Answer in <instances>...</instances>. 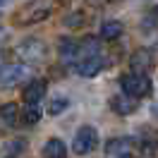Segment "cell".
Listing matches in <instances>:
<instances>
[{
  "mask_svg": "<svg viewBox=\"0 0 158 158\" xmlns=\"http://www.w3.org/2000/svg\"><path fill=\"white\" fill-rule=\"evenodd\" d=\"M120 89L129 98H144L153 91V81L148 74H139V72H129L120 77Z\"/></svg>",
  "mask_w": 158,
  "mask_h": 158,
  "instance_id": "cell-2",
  "label": "cell"
},
{
  "mask_svg": "<svg viewBox=\"0 0 158 158\" xmlns=\"http://www.w3.org/2000/svg\"><path fill=\"white\" fill-rule=\"evenodd\" d=\"M139 146L129 137H115L106 141V156L108 158H134Z\"/></svg>",
  "mask_w": 158,
  "mask_h": 158,
  "instance_id": "cell-6",
  "label": "cell"
},
{
  "mask_svg": "<svg viewBox=\"0 0 158 158\" xmlns=\"http://www.w3.org/2000/svg\"><path fill=\"white\" fill-rule=\"evenodd\" d=\"M103 67H106V60H103V55H94V58H86V60H81L79 65H74L77 74H79V77H84V79L96 77V74H98Z\"/></svg>",
  "mask_w": 158,
  "mask_h": 158,
  "instance_id": "cell-8",
  "label": "cell"
},
{
  "mask_svg": "<svg viewBox=\"0 0 158 158\" xmlns=\"http://www.w3.org/2000/svg\"><path fill=\"white\" fill-rule=\"evenodd\" d=\"M60 58L67 65H77L79 62V41H74V39L60 41Z\"/></svg>",
  "mask_w": 158,
  "mask_h": 158,
  "instance_id": "cell-12",
  "label": "cell"
},
{
  "mask_svg": "<svg viewBox=\"0 0 158 158\" xmlns=\"http://www.w3.org/2000/svg\"><path fill=\"white\" fill-rule=\"evenodd\" d=\"M31 74L29 65H24V62H12V65H5V67H0V89H12V86H17L19 81Z\"/></svg>",
  "mask_w": 158,
  "mask_h": 158,
  "instance_id": "cell-5",
  "label": "cell"
},
{
  "mask_svg": "<svg viewBox=\"0 0 158 158\" xmlns=\"http://www.w3.org/2000/svg\"><path fill=\"white\" fill-rule=\"evenodd\" d=\"M15 53H17V58L24 60L27 65H31V62H43L46 55H48V46H46L43 39H27L17 46Z\"/></svg>",
  "mask_w": 158,
  "mask_h": 158,
  "instance_id": "cell-3",
  "label": "cell"
},
{
  "mask_svg": "<svg viewBox=\"0 0 158 158\" xmlns=\"http://www.w3.org/2000/svg\"><path fill=\"white\" fill-rule=\"evenodd\" d=\"M96 144H98L96 129L91 125H84V127L77 129V134L72 139V151H74V156H86V153H91L96 148Z\"/></svg>",
  "mask_w": 158,
  "mask_h": 158,
  "instance_id": "cell-4",
  "label": "cell"
},
{
  "mask_svg": "<svg viewBox=\"0 0 158 158\" xmlns=\"http://www.w3.org/2000/svg\"><path fill=\"white\" fill-rule=\"evenodd\" d=\"M139 153L141 156H148V158H156L158 156V141L156 139H144V141H139Z\"/></svg>",
  "mask_w": 158,
  "mask_h": 158,
  "instance_id": "cell-15",
  "label": "cell"
},
{
  "mask_svg": "<svg viewBox=\"0 0 158 158\" xmlns=\"http://www.w3.org/2000/svg\"><path fill=\"white\" fill-rule=\"evenodd\" d=\"M22 118H24L27 125H36V122L41 120V108H39V106L27 103V108H24V113H22Z\"/></svg>",
  "mask_w": 158,
  "mask_h": 158,
  "instance_id": "cell-16",
  "label": "cell"
},
{
  "mask_svg": "<svg viewBox=\"0 0 158 158\" xmlns=\"http://www.w3.org/2000/svg\"><path fill=\"white\" fill-rule=\"evenodd\" d=\"M55 10V0H29L27 5H22L17 15H15V24L19 27H29V24H39L46 22Z\"/></svg>",
  "mask_w": 158,
  "mask_h": 158,
  "instance_id": "cell-1",
  "label": "cell"
},
{
  "mask_svg": "<svg viewBox=\"0 0 158 158\" xmlns=\"http://www.w3.org/2000/svg\"><path fill=\"white\" fill-rule=\"evenodd\" d=\"M46 91H48V84H46V79H31L29 84L24 86V91H22V98H24V103L39 106L41 101L46 98Z\"/></svg>",
  "mask_w": 158,
  "mask_h": 158,
  "instance_id": "cell-7",
  "label": "cell"
},
{
  "mask_svg": "<svg viewBox=\"0 0 158 158\" xmlns=\"http://www.w3.org/2000/svg\"><path fill=\"white\" fill-rule=\"evenodd\" d=\"M69 106V98H65V96H58V98H53L50 101V106H48V113L50 115H60L62 110Z\"/></svg>",
  "mask_w": 158,
  "mask_h": 158,
  "instance_id": "cell-17",
  "label": "cell"
},
{
  "mask_svg": "<svg viewBox=\"0 0 158 158\" xmlns=\"http://www.w3.org/2000/svg\"><path fill=\"white\" fill-rule=\"evenodd\" d=\"M17 118H19V108H17V103H5V106H0V129L2 132H7L17 125Z\"/></svg>",
  "mask_w": 158,
  "mask_h": 158,
  "instance_id": "cell-11",
  "label": "cell"
},
{
  "mask_svg": "<svg viewBox=\"0 0 158 158\" xmlns=\"http://www.w3.org/2000/svg\"><path fill=\"white\" fill-rule=\"evenodd\" d=\"M153 65V55H151V50L146 48H139L132 53V58H129V67L132 72H139V74H146L148 69Z\"/></svg>",
  "mask_w": 158,
  "mask_h": 158,
  "instance_id": "cell-9",
  "label": "cell"
},
{
  "mask_svg": "<svg viewBox=\"0 0 158 158\" xmlns=\"http://www.w3.org/2000/svg\"><path fill=\"white\" fill-rule=\"evenodd\" d=\"M7 2H10V0H0V7H2V5H7Z\"/></svg>",
  "mask_w": 158,
  "mask_h": 158,
  "instance_id": "cell-19",
  "label": "cell"
},
{
  "mask_svg": "<svg viewBox=\"0 0 158 158\" xmlns=\"http://www.w3.org/2000/svg\"><path fill=\"white\" fill-rule=\"evenodd\" d=\"M110 108H113V113H118L120 118H127V115H132V113L137 110V98H129L125 94L113 96V98H110Z\"/></svg>",
  "mask_w": 158,
  "mask_h": 158,
  "instance_id": "cell-10",
  "label": "cell"
},
{
  "mask_svg": "<svg viewBox=\"0 0 158 158\" xmlns=\"http://www.w3.org/2000/svg\"><path fill=\"white\" fill-rule=\"evenodd\" d=\"M122 31H125V27H122V22L118 19H108V22H103L101 24V31H98V36L103 41H115L122 36Z\"/></svg>",
  "mask_w": 158,
  "mask_h": 158,
  "instance_id": "cell-14",
  "label": "cell"
},
{
  "mask_svg": "<svg viewBox=\"0 0 158 158\" xmlns=\"http://www.w3.org/2000/svg\"><path fill=\"white\" fill-rule=\"evenodd\" d=\"M84 24V12H69L65 17V27L67 29H79Z\"/></svg>",
  "mask_w": 158,
  "mask_h": 158,
  "instance_id": "cell-18",
  "label": "cell"
},
{
  "mask_svg": "<svg viewBox=\"0 0 158 158\" xmlns=\"http://www.w3.org/2000/svg\"><path fill=\"white\" fill-rule=\"evenodd\" d=\"M41 156L43 158H67V146H65V141L62 139H48L43 148H41Z\"/></svg>",
  "mask_w": 158,
  "mask_h": 158,
  "instance_id": "cell-13",
  "label": "cell"
}]
</instances>
